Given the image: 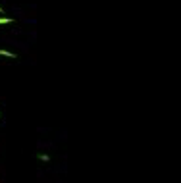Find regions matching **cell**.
Segmentation results:
<instances>
[{
    "mask_svg": "<svg viewBox=\"0 0 181 183\" xmlns=\"http://www.w3.org/2000/svg\"><path fill=\"white\" fill-rule=\"evenodd\" d=\"M0 23H12V17H0Z\"/></svg>",
    "mask_w": 181,
    "mask_h": 183,
    "instance_id": "7a4b0ae2",
    "label": "cell"
},
{
    "mask_svg": "<svg viewBox=\"0 0 181 183\" xmlns=\"http://www.w3.org/2000/svg\"><path fill=\"white\" fill-rule=\"evenodd\" d=\"M39 158H41L42 162H48V156H46V154H39Z\"/></svg>",
    "mask_w": 181,
    "mask_h": 183,
    "instance_id": "3957f363",
    "label": "cell"
},
{
    "mask_svg": "<svg viewBox=\"0 0 181 183\" xmlns=\"http://www.w3.org/2000/svg\"><path fill=\"white\" fill-rule=\"evenodd\" d=\"M0 14H2V8H0Z\"/></svg>",
    "mask_w": 181,
    "mask_h": 183,
    "instance_id": "277c9868",
    "label": "cell"
},
{
    "mask_svg": "<svg viewBox=\"0 0 181 183\" xmlns=\"http://www.w3.org/2000/svg\"><path fill=\"white\" fill-rule=\"evenodd\" d=\"M0 56H6V58H15L14 52H8V50H0Z\"/></svg>",
    "mask_w": 181,
    "mask_h": 183,
    "instance_id": "6da1fadb",
    "label": "cell"
}]
</instances>
